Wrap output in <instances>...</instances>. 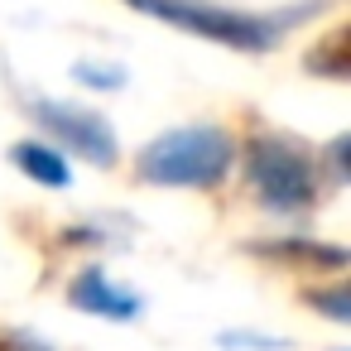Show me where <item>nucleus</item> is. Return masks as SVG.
Wrapping results in <instances>:
<instances>
[{
	"label": "nucleus",
	"instance_id": "nucleus-9",
	"mask_svg": "<svg viewBox=\"0 0 351 351\" xmlns=\"http://www.w3.org/2000/svg\"><path fill=\"white\" fill-rule=\"evenodd\" d=\"M303 303H308V308H322V313H332L337 322H346V317H351V308H346V298H341L337 289H332V293H303Z\"/></svg>",
	"mask_w": 351,
	"mask_h": 351
},
{
	"label": "nucleus",
	"instance_id": "nucleus-1",
	"mask_svg": "<svg viewBox=\"0 0 351 351\" xmlns=\"http://www.w3.org/2000/svg\"><path fill=\"white\" fill-rule=\"evenodd\" d=\"M236 159V145L217 125H183L149 140L135 159V173L159 188H217Z\"/></svg>",
	"mask_w": 351,
	"mask_h": 351
},
{
	"label": "nucleus",
	"instance_id": "nucleus-7",
	"mask_svg": "<svg viewBox=\"0 0 351 351\" xmlns=\"http://www.w3.org/2000/svg\"><path fill=\"white\" fill-rule=\"evenodd\" d=\"M10 159H15V169H20L25 178H34V183H44V188H68V164L58 159V149H49V145H39V140H25V145L10 149Z\"/></svg>",
	"mask_w": 351,
	"mask_h": 351
},
{
	"label": "nucleus",
	"instance_id": "nucleus-5",
	"mask_svg": "<svg viewBox=\"0 0 351 351\" xmlns=\"http://www.w3.org/2000/svg\"><path fill=\"white\" fill-rule=\"evenodd\" d=\"M68 298H73V308L97 313V317H135V313H140V298H135L130 289H116L101 269H82V274L73 279Z\"/></svg>",
	"mask_w": 351,
	"mask_h": 351
},
{
	"label": "nucleus",
	"instance_id": "nucleus-4",
	"mask_svg": "<svg viewBox=\"0 0 351 351\" xmlns=\"http://www.w3.org/2000/svg\"><path fill=\"white\" fill-rule=\"evenodd\" d=\"M34 121H39L44 130H53L68 149H77L82 159H92L97 169H111V164H116V135H111V125H106L101 116L39 101V106H34Z\"/></svg>",
	"mask_w": 351,
	"mask_h": 351
},
{
	"label": "nucleus",
	"instance_id": "nucleus-10",
	"mask_svg": "<svg viewBox=\"0 0 351 351\" xmlns=\"http://www.w3.org/2000/svg\"><path fill=\"white\" fill-rule=\"evenodd\" d=\"M0 351H25V346L20 341H0Z\"/></svg>",
	"mask_w": 351,
	"mask_h": 351
},
{
	"label": "nucleus",
	"instance_id": "nucleus-3",
	"mask_svg": "<svg viewBox=\"0 0 351 351\" xmlns=\"http://www.w3.org/2000/svg\"><path fill=\"white\" fill-rule=\"evenodd\" d=\"M135 10H149L169 25H183L202 39H217V44H231V49H269V29L260 20H245V15H231V10H207V5H188V0H130Z\"/></svg>",
	"mask_w": 351,
	"mask_h": 351
},
{
	"label": "nucleus",
	"instance_id": "nucleus-8",
	"mask_svg": "<svg viewBox=\"0 0 351 351\" xmlns=\"http://www.w3.org/2000/svg\"><path fill=\"white\" fill-rule=\"evenodd\" d=\"M308 68L322 77H346V29H332L322 49H308Z\"/></svg>",
	"mask_w": 351,
	"mask_h": 351
},
{
	"label": "nucleus",
	"instance_id": "nucleus-6",
	"mask_svg": "<svg viewBox=\"0 0 351 351\" xmlns=\"http://www.w3.org/2000/svg\"><path fill=\"white\" fill-rule=\"evenodd\" d=\"M250 255H265V260L289 265V269H341V265H346V250H341V245L298 241V236H284V241H255Z\"/></svg>",
	"mask_w": 351,
	"mask_h": 351
},
{
	"label": "nucleus",
	"instance_id": "nucleus-2",
	"mask_svg": "<svg viewBox=\"0 0 351 351\" xmlns=\"http://www.w3.org/2000/svg\"><path fill=\"white\" fill-rule=\"evenodd\" d=\"M245 178H250L255 197L265 207H279V212L313 207V197H317L313 164L284 140H250L245 145Z\"/></svg>",
	"mask_w": 351,
	"mask_h": 351
}]
</instances>
